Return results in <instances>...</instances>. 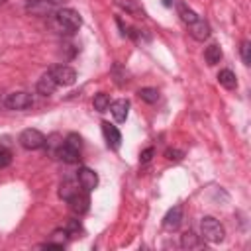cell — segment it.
Returning <instances> with one entry per match:
<instances>
[{
	"label": "cell",
	"mask_w": 251,
	"mask_h": 251,
	"mask_svg": "<svg viewBox=\"0 0 251 251\" xmlns=\"http://www.w3.org/2000/svg\"><path fill=\"white\" fill-rule=\"evenodd\" d=\"M25 2H27V4H31V2H37V0H25Z\"/></svg>",
	"instance_id": "d6a6232c"
},
{
	"label": "cell",
	"mask_w": 251,
	"mask_h": 251,
	"mask_svg": "<svg viewBox=\"0 0 251 251\" xmlns=\"http://www.w3.org/2000/svg\"><path fill=\"white\" fill-rule=\"evenodd\" d=\"M78 149H73L71 145H67V143H63L61 145V149H59V153H57V157L61 159V161H65V163H69V165H73V163H76L78 161Z\"/></svg>",
	"instance_id": "2e32d148"
},
{
	"label": "cell",
	"mask_w": 251,
	"mask_h": 251,
	"mask_svg": "<svg viewBox=\"0 0 251 251\" xmlns=\"http://www.w3.org/2000/svg\"><path fill=\"white\" fill-rule=\"evenodd\" d=\"M65 229L69 231L71 237H80L78 233H82V227H80V222L78 220H69V224L65 226Z\"/></svg>",
	"instance_id": "d4e9b609"
},
{
	"label": "cell",
	"mask_w": 251,
	"mask_h": 251,
	"mask_svg": "<svg viewBox=\"0 0 251 251\" xmlns=\"http://www.w3.org/2000/svg\"><path fill=\"white\" fill-rule=\"evenodd\" d=\"M239 51H241L243 63H245V65H251V43H249V41H243L241 47H239Z\"/></svg>",
	"instance_id": "484cf974"
},
{
	"label": "cell",
	"mask_w": 251,
	"mask_h": 251,
	"mask_svg": "<svg viewBox=\"0 0 251 251\" xmlns=\"http://www.w3.org/2000/svg\"><path fill=\"white\" fill-rule=\"evenodd\" d=\"M116 4H118L126 14H129V16H135V18H143V16H145L143 8H141L135 0H116Z\"/></svg>",
	"instance_id": "9a60e30c"
},
{
	"label": "cell",
	"mask_w": 251,
	"mask_h": 251,
	"mask_svg": "<svg viewBox=\"0 0 251 251\" xmlns=\"http://www.w3.org/2000/svg\"><path fill=\"white\" fill-rule=\"evenodd\" d=\"M49 75L55 78L57 84H63V86H71V84L76 80L75 69H71V67H67V65H55V67L49 71Z\"/></svg>",
	"instance_id": "277c9868"
},
{
	"label": "cell",
	"mask_w": 251,
	"mask_h": 251,
	"mask_svg": "<svg viewBox=\"0 0 251 251\" xmlns=\"http://www.w3.org/2000/svg\"><path fill=\"white\" fill-rule=\"evenodd\" d=\"M110 96L106 94V92H98L96 96H94V100H92V106H94V110L96 112H106V110H110Z\"/></svg>",
	"instance_id": "7402d4cb"
},
{
	"label": "cell",
	"mask_w": 251,
	"mask_h": 251,
	"mask_svg": "<svg viewBox=\"0 0 251 251\" xmlns=\"http://www.w3.org/2000/svg\"><path fill=\"white\" fill-rule=\"evenodd\" d=\"M180 222H182V206H173L163 218V227L167 231H175L178 229Z\"/></svg>",
	"instance_id": "9c48e42d"
},
{
	"label": "cell",
	"mask_w": 251,
	"mask_h": 251,
	"mask_svg": "<svg viewBox=\"0 0 251 251\" xmlns=\"http://www.w3.org/2000/svg\"><path fill=\"white\" fill-rule=\"evenodd\" d=\"M153 153H155V149H153V147H147L145 151H141L139 161H141V163H149V161H151V157H153Z\"/></svg>",
	"instance_id": "f546056e"
},
{
	"label": "cell",
	"mask_w": 251,
	"mask_h": 251,
	"mask_svg": "<svg viewBox=\"0 0 251 251\" xmlns=\"http://www.w3.org/2000/svg\"><path fill=\"white\" fill-rule=\"evenodd\" d=\"M200 229H202V237H204L206 241H210V243H220V241H224V237H226L224 226H222L216 218H212V216H204V218H202Z\"/></svg>",
	"instance_id": "6da1fadb"
},
{
	"label": "cell",
	"mask_w": 251,
	"mask_h": 251,
	"mask_svg": "<svg viewBox=\"0 0 251 251\" xmlns=\"http://www.w3.org/2000/svg\"><path fill=\"white\" fill-rule=\"evenodd\" d=\"M65 143L71 145L73 149H78V151H80V147H82V139H80V135H76V133H69V135L65 137Z\"/></svg>",
	"instance_id": "4316f807"
},
{
	"label": "cell",
	"mask_w": 251,
	"mask_h": 251,
	"mask_svg": "<svg viewBox=\"0 0 251 251\" xmlns=\"http://www.w3.org/2000/svg\"><path fill=\"white\" fill-rule=\"evenodd\" d=\"M110 112H112V116H114L116 122H126V118L129 114V100H126V98L114 100L110 104Z\"/></svg>",
	"instance_id": "7c38bea8"
},
{
	"label": "cell",
	"mask_w": 251,
	"mask_h": 251,
	"mask_svg": "<svg viewBox=\"0 0 251 251\" xmlns=\"http://www.w3.org/2000/svg\"><path fill=\"white\" fill-rule=\"evenodd\" d=\"M57 86H59V84L55 82V78H53L49 73H45V75L37 80V86H35V88H37V92H39L41 96H51Z\"/></svg>",
	"instance_id": "4fadbf2b"
},
{
	"label": "cell",
	"mask_w": 251,
	"mask_h": 251,
	"mask_svg": "<svg viewBox=\"0 0 251 251\" xmlns=\"http://www.w3.org/2000/svg\"><path fill=\"white\" fill-rule=\"evenodd\" d=\"M78 192V184L76 182H73V180H65V182H61V188H59V196L63 198V200H71V196L73 194H76Z\"/></svg>",
	"instance_id": "44dd1931"
},
{
	"label": "cell",
	"mask_w": 251,
	"mask_h": 251,
	"mask_svg": "<svg viewBox=\"0 0 251 251\" xmlns=\"http://www.w3.org/2000/svg\"><path fill=\"white\" fill-rule=\"evenodd\" d=\"M163 4H165L167 8H171V6H173V0H163Z\"/></svg>",
	"instance_id": "1f68e13d"
},
{
	"label": "cell",
	"mask_w": 251,
	"mask_h": 251,
	"mask_svg": "<svg viewBox=\"0 0 251 251\" xmlns=\"http://www.w3.org/2000/svg\"><path fill=\"white\" fill-rule=\"evenodd\" d=\"M69 206H71V210L75 212V214H84V212H88V206H90V198H88V192L86 190H78L76 194H73L71 196V200H69Z\"/></svg>",
	"instance_id": "ba28073f"
},
{
	"label": "cell",
	"mask_w": 251,
	"mask_h": 251,
	"mask_svg": "<svg viewBox=\"0 0 251 251\" xmlns=\"http://www.w3.org/2000/svg\"><path fill=\"white\" fill-rule=\"evenodd\" d=\"M31 104H33L31 94L29 92H24V90L22 92H12L6 98V106L10 110H27Z\"/></svg>",
	"instance_id": "5b68a950"
},
{
	"label": "cell",
	"mask_w": 251,
	"mask_h": 251,
	"mask_svg": "<svg viewBox=\"0 0 251 251\" xmlns=\"http://www.w3.org/2000/svg\"><path fill=\"white\" fill-rule=\"evenodd\" d=\"M69 239H71L69 231H67L65 227H59V229H55V231L49 235V241L43 243V245H39V247H47V249H63V247L69 243Z\"/></svg>",
	"instance_id": "52a82bcc"
},
{
	"label": "cell",
	"mask_w": 251,
	"mask_h": 251,
	"mask_svg": "<svg viewBox=\"0 0 251 251\" xmlns=\"http://www.w3.org/2000/svg\"><path fill=\"white\" fill-rule=\"evenodd\" d=\"M165 157L169 161H180L182 159V151H178V149H167L165 151Z\"/></svg>",
	"instance_id": "f1b7e54d"
},
{
	"label": "cell",
	"mask_w": 251,
	"mask_h": 251,
	"mask_svg": "<svg viewBox=\"0 0 251 251\" xmlns=\"http://www.w3.org/2000/svg\"><path fill=\"white\" fill-rule=\"evenodd\" d=\"M76 180H78V186H80L82 190H86V192H92V190L98 186V175H96L92 169H86V167L78 169Z\"/></svg>",
	"instance_id": "8992f818"
},
{
	"label": "cell",
	"mask_w": 251,
	"mask_h": 251,
	"mask_svg": "<svg viewBox=\"0 0 251 251\" xmlns=\"http://www.w3.org/2000/svg\"><path fill=\"white\" fill-rule=\"evenodd\" d=\"M18 141H20V145H22L24 149H27V151H35V149H41V147L45 145V135H43L39 129L27 127V129H24V131L20 133Z\"/></svg>",
	"instance_id": "3957f363"
},
{
	"label": "cell",
	"mask_w": 251,
	"mask_h": 251,
	"mask_svg": "<svg viewBox=\"0 0 251 251\" xmlns=\"http://www.w3.org/2000/svg\"><path fill=\"white\" fill-rule=\"evenodd\" d=\"M180 245H182L184 249H192V247H198V245H200V239H198L196 233L186 231V233L180 235Z\"/></svg>",
	"instance_id": "cb8c5ba5"
},
{
	"label": "cell",
	"mask_w": 251,
	"mask_h": 251,
	"mask_svg": "<svg viewBox=\"0 0 251 251\" xmlns=\"http://www.w3.org/2000/svg\"><path fill=\"white\" fill-rule=\"evenodd\" d=\"M4 2H6V0H0V4H4Z\"/></svg>",
	"instance_id": "836d02e7"
},
{
	"label": "cell",
	"mask_w": 251,
	"mask_h": 251,
	"mask_svg": "<svg viewBox=\"0 0 251 251\" xmlns=\"http://www.w3.org/2000/svg\"><path fill=\"white\" fill-rule=\"evenodd\" d=\"M10 163H12V153L6 147H0V169L8 167Z\"/></svg>",
	"instance_id": "83f0119b"
},
{
	"label": "cell",
	"mask_w": 251,
	"mask_h": 251,
	"mask_svg": "<svg viewBox=\"0 0 251 251\" xmlns=\"http://www.w3.org/2000/svg\"><path fill=\"white\" fill-rule=\"evenodd\" d=\"M176 10H178V16H180V20L184 22V24H192V22H196L198 20V16H196V12L192 10V8H188L184 2H178L176 4Z\"/></svg>",
	"instance_id": "d6986e66"
},
{
	"label": "cell",
	"mask_w": 251,
	"mask_h": 251,
	"mask_svg": "<svg viewBox=\"0 0 251 251\" xmlns=\"http://www.w3.org/2000/svg\"><path fill=\"white\" fill-rule=\"evenodd\" d=\"M47 2H51L53 6H59V4H65L67 0H47Z\"/></svg>",
	"instance_id": "4dcf8cb0"
},
{
	"label": "cell",
	"mask_w": 251,
	"mask_h": 251,
	"mask_svg": "<svg viewBox=\"0 0 251 251\" xmlns=\"http://www.w3.org/2000/svg\"><path fill=\"white\" fill-rule=\"evenodd\" d=\"M188 31H190V35H192L196 41H204V39L210 37V25H208V22L202 20V18H198L196 22H192V24L188 25Z\"/></svg>",
	"instance_id": "30bf717a"
},
{
	"label": "cell",
	"mask_w": 251,
	"mask_h": 251,
	"mask_svg": "<svg viewBox=\"0 0 251 251\" xmlns=\"http://www.w3.org/2000/svg\"><path fill=\"white\" fill-rule=\"evenodd\" d=\"M218 82H220L224 88H227V90H233V88L237 86V78H235V75H233L229 69H224V71L218 73Z\"/></svg>",
	"instance_id": "e0dca14e"
},
{
	"label": "cell",
	"mask_w": 251,
	"mask_h": 251,
	"mask_svg": "<svg viewBox=\"0 0 251 251\" xmlns=\"http://www.w3.org/2000/svg\"><path fill=\"white\" fill-rule=\"evenodd\" d=\"M102 133H104V137H106V141H108V145H110L112 149H118V147H120V143H122V133L118 131L116 126H112L110 122H102Z\"/></svg>",
	"instance_id": "8fae6325"
},
{
	"label": "cell",
	"mask_w": 251,
	"mask_h": 251,
	"mask_svg": "<svg viewBox=\"0 0 251 251\" xmlns=\"http://www.w3.org/2000/svg\"><path fill=\"white\" fill-rule=\"evenodd\" d=\"M137 96H139L143 102H147V104H155V102L159 100V90H157V88H151V86H145V88H141V90L137 92Z\"/></svg>",
	"instance_id": "603a6c76"
},
{
	"label": "cell",
	"mask_w": 251,
	"mask_h": 251,
	"mask_svg": "<svg viewBox=\"0 0 251 251\" xmlns=\"http://www.w3.org/2000/svg\"><path fill=\"white\" fill-rule=\"evenodd\" d=\"M204 59H206L208 65H218L222 61V49H220V45L218 43L208 45L206 51H204Z\"/></svg>",
	"instance_id": "ac0fdd59"
},
{
	"label": "cell",
	"mask_w": 251,
	"mask_h": 251,
	"mask_svg": "<svg viewBox=\"0 0 251 251\" xmlns=\"http://www.w3.org/2000/svg\"><path fill=\"white\" fill-rule=\"evenodd\" d=\"M57 25L65 31V33H73L82 25V18L76 10L73 8H61L57 12Z\"/></svg>",
	"instance_id": "7a4b0ae2"
},
{
	"label": "cell",
	"mask_w": 251,
	"mask_h": 251,
	"mask_svg": "<svg viewBox=\"0 0 251 251\" xmlns=\"http://www.w3.org/2000/svg\"><path fill=\"white\" fill-rule=\"evenodd\" d=\"M53 4L51 2H47V0H37V2H31V4H27V14H33V16H49L51 12H53Z\"/></svg>",
	"instance_id": "5bb4252c"
},
{
	"label": "cell",
	"mask_w": 251,
	"mask_h": 251,
	"mask_svg": "<svg viewBox=\"0 0 251 251\" xmlns=\"http://www.w3.org/2000/svg\"><path fill=\"white\" fill-rule=\"evenodd\" d=\"M63 143H65V139H63L59 133H53V135L45 137V147H47V151H49L51 155H55V157H57V153H59V149H61Z\"/></svg>",
	"instance_id": "ffe728a7"
}]
</instances>
